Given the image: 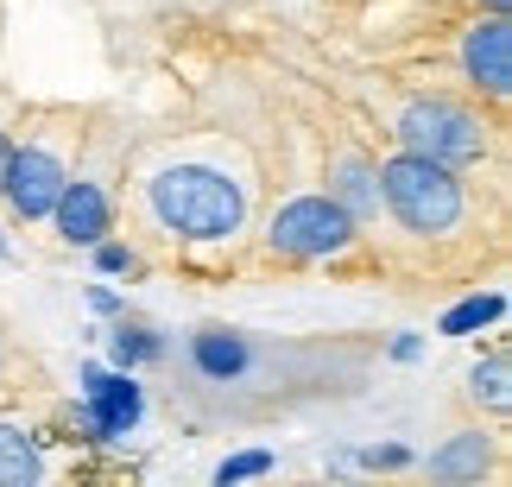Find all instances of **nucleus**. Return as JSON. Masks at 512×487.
Segmentation results:
<instances>
[{
	"mask_svg": "<svg viewBox=\"0 0 512 487\" xmlns=\"http://www.w3.org/2000/svg\"><path fill=\"white\" fill-rule=\"evenodd\" d=\"M373 171H380V216L392 222V241L373 247L380 279L392 272L405 285L456 291L481 279V260L494 266L506 253V184H481L405 146L373 152Z\"/></svg>",
	"mask_w": 512,
	"mask_h": 487,
	"instance_id": "nucleus-1",
	"label": "nucleus"
},
{
	"mask_svg": "<svg viewBox=\"0 0 512 487\" xmlns=\"http://www.w3.org/2000/svg\"><path fill=\"white\" fill-rule=\"evenodd\" d=\"M121 216L146 266H184L215 279V253H228L241 272V247L253 235V178L234 165V152L203 146H159L146 165H127L121 184Z\"/></svg>",
	"mask_w": 512,
	"mask_h": 487,
	"instance_id": "nucleus-2",
	"label": "nucleus"
},
{
	"mask_svg": "<svg viewBox=\"0 0 512 487\" xmlns=\"http://www.w3.org/2000/svg\"><path fill=\"white\" fill-rule=\"evenodd\" d=\"M247 247L253 253L241 266L260 272V279H310V272H329V279H380V253H373L367 228L329 190H304V197L279 203L260 235H247Z\"/></svg>",
	"mask_w": 512,
	"mask_h": 487,
	"instance_id": "nucleus-3",
	"label": "nucleus"
},
{
	"mask_svg": "<svg viewBox=\"0 0 512 487\" xmlns=\"http://www.w3.org/2000/svg\"><path fill=\"white\" fill-rule=\"evenodd\" d=\"M386 140L481 184L506 178V114L449 83H405L399 102L386 108Z\"/></svg>",
	"mask_w": 512,
	"mask_h": 487,
	"instance_id": "nucleus-4",
	"label": "nucleus"
},
{
	"mask_svg": "<svg viewBox=\"0 0 512 487\" xmlns=\"http://www.w3.org/2000/svg\"><path fill=\"white\" fill-rule=\"evenodd\" d=\"M95 127V108H51L38 102L19 114L13 127V152L7 165H0V209H7V222L19 235H32V228H45L51 203L64 197L76 159H83V140Z\"/></svg>",
	"mask_w": 512,
	"mask_h": 487,
	"instance_id": "nucleus-5",
	"label": "nucleus"
},
{
	"mask_svg": "<svg viewBox=\"0 0 512 487\" xmlns=\"http://www.w3.org/2000/svg\"><path fill=\"white\" fill-rule=\"evenodd\" d=\"M127 165H133V140L108 127V114L95 108V127L83 140V159H76L64 197L51 203L45 228L57 235L64 253H89L95 241H108L121 228V184H127Z\"/></svg>",
	"mask_w": 512,
	"mask_h": 487,
	"instance_id": "nucleus-6",
	"label": "nucleus"
},
{
	"mask_svg": "<svg viewBox=\"0 0 512 487\" xmlns=\"http://www.w3.org/2000/svg\"><path fill=\"white\" fill-rule=\"evenodd\" d=\"M449 76L462 95L500 108L506 114V95H512V19L506 13H468L456 38H449Z\"/></svg>",
	"mask_w": 512,
	"mask_h": 487,
	"instance_id": "nucleus-7",
	"label": "nucleus"
},
{
	"mask_svg": "<svg viewBox=\"0 0 512 487\" xmlns=\"http://www.w3.org/2000/svg\"><path fill=\"white\" fill-rule=\"evenodd\" d=\"M500 469H506V437H500V424H487V418L449 431L443 450H430V462H424L430 481H494Z\"/></svg>",
	"mask_w": 512,
	"mask_h": 487,
	"instance_id": "nucleus-8",
	"label": "nucleus"
},
{
	"mask_svg": "<svg viewBox=\"0 0 512 487\" xmlns=\"http://www.w3.org/2000/svg\"><path fill=\"white\" fill-rule=\"evenodd\" d=\"M329 197H336L367 235L380 228V171H373V146L367 140H342L329 152Z\"/></svg>",
	"mask_w": 512,
	"mask_h": 487,
	"instance_id": "nucleus-9",
	"label": "nucleus"
},
{
	"mask_svg": "<svg viewBox=\"0 0 512 487\" xmlns=\"http://www.w3.org/2000/svg\"><path fill=\"white\" fill-rule=\"evenodd\" d=\"M468 412L475 418H487V424H506V412H512V355H506V342H494L487 348V361H475L468 367Z\"/></svg>",
	"mask_w": 512,
	"mask_h": 487,
	"instance_id": "nucleus-10",
	"label": "nucleus"
},
{
	"mask_svg": "<svg viewBox=\"0 0 512 487\" xmlns=\"http://www.w3.org/2000/svg\"><path fill=\"white\" fill-rule=\"evenodd\" d=\"M108 342H114V361H121L127 374H140V367H165V355H171V336L159 323H146V317H121L108 329Z\"/></svg>",
	"mask_w": 512,
	"mask_h": 487,
	"instance_id": "nucleus-11",
	"label": "nucleus"
},
{
	"mask_svg": "<svg viewBox=\"0 0 512 487\" xmlns=\"http://www.w3.org/2000/svg\"><path fill=\"white\" fill-rule=\"evenodd\" d=\"M38 475H45V456H38L32 431L0 418V487H32Z\"/></svg>",
	"mask_w": 512,
	"mask_h": 487,
	"instance_id": "nucleus-12",
	"label": "nucleus"
},
{
	"mask_svg": "<svg viewBox=\"0 0 512 487\" xmlns=\"http://www.w3.org/2000/svg\"><path fill=\"white\" fill-rule=\"evenodd\" d=\"M19 367H26V348H19V329L0 317V393H13Z\"/></svg>",
	"mask_w": 512,
	"mask_h": 487,
	"instance_id": "nucleus-13",
	"label": "nucleus"
},
{
	"mask_svg": "<svg viewBox=\"0 0 512 487\" xmlns=\"http://www.w3.org/2000/svg\"><path fill=\"white\" fill-rule=\"evenodd\" d=\"M272 456H241V462H222V481H241V475H266Z\"/></svg>",
	"mask_w": 512,
	"mask_h": 487,
	"instance_id": "nucleus-14",
	"label": "nucleus"
},
{
	"mask_svg": "<svg viewBox=\"0 0 512 487\" xmlns=\"http://www.w3.org/2000/svg\"><path fill=\"white\" fill-rule=\"evenodd\" d=\"M405 450H367V469H405Z\"/></svg>",
	"mask_w": 512,
	"mask_h": 487,
	"instance_id": "nucleus-15",
	"label": "nucleus"
},
{
	"mask_svg": "<svg viewBox=\"0 0 512 487\" xmlns=\"http://www.w3.org/2000/svg\"><path fill=\"white\" fill-rule=\"evenodd\" d=\"M475 13H512V0H468Z\"/></svg>",
	"mask_w": 512,
	"mask_h": 487,
	"instance_id": "nucleus-16",
	"label": "nucleus"
},
{
	"mask_svg": "<svg viewBox=\"0 0 512 487\" xmlns=\"http://www.w3.org/2000/svg\"><path fill=\"white\" fill-rule=\"evenodd\" d=\"M7 152H13V127H0V165H7Z\"/></svg>",
	"mask_w": 512,
	"mask_h": 487,
	"instance_id": "nucleus-17",
	"label": "nucleus"
}]
</instances>
